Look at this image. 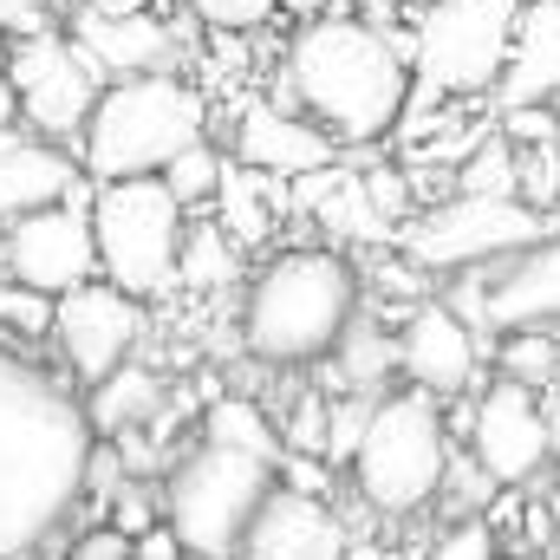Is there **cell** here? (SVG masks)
<instances>
[{"instance_id": "obj_36", "label": "cell", "mask_w": 560, "mask_h": 560, "mask_svg": "<svg viewBox=\"0 0 560 560\" xmlns=\"http://www.w3.org/2000/svg\"><path fill=\"white\" fill-rule=\"evenodd\" d=\"M502 138H515V143H560L555 105H515V112L502 118Z\"/></svg>"}, {"instance_id": "obj_42", "label": "cell", "mask_w": 560, "mask_h": 560, "mask_svg": "<svg viewBox=\"0 0 560 560\" xmlns=\"http://www.w3.org/2000/svg\"><path fill=\"white\" fill-rule=\"evenodd\" d=\"M398 7H405V0H352V13H359V20H372V26H392V20H398Z\"/></svg>"}, {"instance_id": "obj_7", "label": "cell", "mask_w": 560, "mask_h": 560, "mask_svg": "<svg viewBox=\"0 0 560 560\" xmlns=\"http://www.w3.org/2000/svg\"><path fill=\"white\" fill-rule=\"evenodd\" d=\"M92 229H98V275L138 300H163L183 275L189 209L163 176H125L92 189Z\"/></svg>"}, {"instance_id": "obj_39", "label": "cell", "mask_w": 560, "mask_h": 560, "mask_svg": "<svg viewBox=\"0 0 560 560\" xmlns=\"http://www.w3.org/2000/svg\"><path fill=\"white\" fill-rule=\"evenodd\" d=\"M72 560H138V535H125L118 522H105V528H92V535L72 548Z\"/></svg>"}, {"instance_id": "obj_2", "label": "cell", "mask_w": 560, "mask_h": 560, "mask_svg": "<svg viewBox=\"0 0 560 560\" xmlns=\"http://www.w3.org/2000/svg\"><path fill=\"white\" fill-rule=\"evenodd\" d=\"M280 85H287L293 112L326 125L346 150L385 143L418 85V33L405 39L359 13L300 20V33L287 39V59H280Z\"/></svg>"}, {"instance_id": "obj_38", "label": "cell", "mask_w": 560, "mask_h": 560, "mask_svg": "<svg viewBox=\"0 0 560 560\" xmlns=\"http://www.w3.org/2000/svg\"><path fill=\"white\" fill-rule=\"evenodd\" d=\"M365 183H372V202H378L392 222H405V215H411V176H405V170H392V163H385V170H365Z\"/></svg>"}, {"instance_id": "obj_19", "label": "cell", "mask_w": 560, "mask_h": 560, "mask_svg": "<svg viewBox=\"0 0 560 560\" xmlns=\"http://www.w3.org/2000/svg\"><path fill=\"white\" fill-rule=\"evenodd\" d=\"M242 560H352L346 541V522L332 515L326 495H306V489H287L280 482L248 535Z\"/></svg>"}, {"instance_id": "obj_24", "label": "cell", "mask_w": 560, "mask_h": 560, "mask_svg": "<svg viewBox=\"0 0 560 560\" xmlns=\"http://www.w3.org/2000/svg\"><path fill=\"white\" fill-rule=\"evenodd\" d=\"M287 189H293V183L261 176V170H248V163H229L222 196H215V222H222L242 248H261V242L275 235V215L287 209Z\"/></svg>"}, {"instance_id": "obj_44", "label": "cell", "mask_w": 560, "mask_h": 560, "mask_svg": "<svg viewBox=\"0 0 560 560\" xmlns=\"http://www.w3.org/2000/svg\"><path fill=\"white\" fill-rule=\"evenodd\" d=\"M280 13H293V20H326L332 0H280Z\"/></svg>"}, {"instance_id": "obj_47", "label": "cell", "mask_w": 560, "mask_h": 560, "mask_svg": "<svg viewBox=\"0 0 560 560\" xmlns=\"http://www.w3.org/2000/svg\"><path fill=\"white\" fill-rule=\"evenodd\" d=\"M66 560H72V555H66Z\"/></svg>"}, {"instance_id": "obj_33", "label": "cell", "mask_w": 560, "mask_h": 560, "mask_svg": "<svg viewBox=\"0 0 560 560\" xmlns=\"http://www.w3.org/2000/svg\"><path fill=\"white\" fill-rule=\"evenodd\" d=\"M280 418V436H287V450H306V456H326V430H332V398L326 392H300Z\"/></svg>"}, {"instance_id": "obj_14", "label": "cell", "mask_w": 560, "mask_h": 560, "mask_svg": "<svg viewBox=\"0 0 560 560\" xmlns=\"http://www.w3.org/2000/svg\"><path fill=\"white\" fill-rule=\"evenodd\" d=\"M92 189L85 183L72 202H52V209H33V215H13L0 229V268L39 293H72L85 280H98V229H92Z\"/></svg>"}, {"instance_id": "obj_17", "label": "cell", "mask_w": 560, "mask_h": 560, "mask_svg": "<svg viewBox=\"0 0 560 560\" xmlns=\"http://www.w3.org/2000/svg\"><path fill=\"white\" fill-rule=\"evenodd\" d=\"M346 156V143L332 138L326 125H313L306 112L293 105H275V98H255L242 105L235 118V163L261 170V176H280V183H300L313 170H332Z\"/></svg>"}, {"instance_id": "obj_43", "label": "cell", "mask_w": 560, "mask_h": 560, "mask_svg": "<svg viewBox=\"0 0 560 560\" xmlns=\"http://www.w3.org/2000/svg\"><path fill=\"white\" fill-rule=\"evenodd\" d=\"M0 131H20V92H13L7 66H0Z\"/></svg>"}, {"instance_id": "obj_16", "label": "cell", "mask_w": 560, "mask_h": 560, "mask_svg": "<svg viewBox=\"0 0 560 560\" xmlns=\"http://www.w3.org/2000/svg\"><path fill=\"white\" fill-rule=\"evenodd\" d=\"M398 352H405V385H418L430 398H463L482 372L476 352V326L450 306V300H418L398 326Z\"/></svg>"}, {"instance_id": "obj_9", "label": "cell", "mask_w": 560, "mask_h": 560, "mask_svg": "<svg viewBox=\"0 0 560 560\" xmlns=\"http://www.w3.org/2000/svg\"><path fill=\"white\" fill-rule=\"evenodd\" d=\"M528 0H436L418 20V79L423 92H489L509 72L515 20Z\"/></svg>"}, {"instance_id": "obj_3", "label": "cell", "mask_w": 560, "mask_h": 560, "mask_svg": "<svg viewBox=\"0 0 560 560\" xmlns=\"http://www.w3.org/2000/svg\"><path fill=\"white\" fill-rule=\"evenodd\" d=\"M365 313V275L346 248L313 242V248H280L261 275L248 280L242 300V346L248 359L300 372L332 359L346 326Z\"/></svg>"}, {"instance_id": "obj_29", "label": "cell", "mask_w": 560, "mask_h": 560, "mask_svg": "<svg viewBox=\"0 0 560 560\" xmlns=\"http://www.w3.org/2000/svg\"><path fill=\"white\" fill-rule=\"evenodd\" d=\"M52 319H59V300H52V293L0 275V332H7V339H20V346L52 339Z\"/></svg>"}, {"instance_id": "obj_45", "label": "cell", "mask_w": 560, "mask_h": 560, "mask_svg": "<svg viewBox=\"0 0 560 560\" xmlns=\"http://www.w3.org/2000/svg\"><path fill=\"white\" fill-rule=\"evenodd\" d=\"M548 489H555V502H560V463H555V476H548Z\"/></svg>"}, {"instance_id": "obj_6", "label": "cell", "mask_w": 560, "mask_h": 560, "mask_svg": "<svg viewBox=\"0 0 560 560\" xmlns=\"http://www.w3.org/2000/svg\"><path fill=\"white\" fill-rule=\"evenodd\" d=\"M280 489L275 463L222 450V443H196L170 476H163V522L183 535L189 560H242L268 495Z\"/></svg>"}, {"instance_id": "obj_13", "label": "cell", "mask_w": 560, "mask_h": 560, "mask_svg": "<svg viewBox=\"0 0 560 560\" xmlns=\"http://www.w3.org/2000/svg\"><path fill=\"white\" fill-rule=\"evenodd\" d=\"M463 450L489 469L495 489H528L560 456V423L541 411V392H528L515 378H495L489 392L469 398Z\"/></svg>"}, {"instance_id": "obj_15", "label": "cell", "mask_w": 560, "mask_h": 560, "mask_svg": "<svg viewBox=\"0 0 560 560\" xmlns=\"http://www.w3.org/2000/svg\"><path fill=\"white\" fill-rule=\"evenodd\" d=\"M72 39L105 72V85L138 79V72H170V59H176V33L138 0H79L72 7Z\"/></svg>"}, {"instance_id": "obj_20", "label": "cell", "mask_w": 560, "mask_h": 560, "mask_svg": "<svg viewBox=\"0 0 560 560\" xmlns=\"http://www.w3.org/2000/svg\"><path fill=\"white\" fill-rule=\"evenodd\" d=\"M293 196H300V209L326 229L332 248H365V242H392V235H398V222L372 202V183H365L359 170H346V163L300 176Z\"/></svg>"}, {"instance_id": "obj_35", "label": "cell", "mask_w": 560, "mask_h": 560, "mask_svg": "<svg viewBox=\"0 0 560 560\" xmlns=\"http://www.w3.org/2000/svg\"><path fill=\"white\" fill-rule=\"evenodd\" d=\"M189 13L209 33H261L280 13V0H189Z\"/></svg>"}, {"instance_id": "obj_37", "label": "cell", "mask_w": 560, "mask_h": 560, "mask_svg": "<svg viewBox=\"0 0 560 560\" xmlns=\"http://www.w3.org/2000/svg\"><path fill=\"white\" fill-rule=\"evenodd\" d=\"M275 476L287 489H306V495H326V489H332V463H326V456H306V450H287Z\"/></svg>"}, {"instance_id": "obj_4", "label": "cell", "mask_w": 560, "mask_h": 560, "mask_svg": "<svg viewBox=\"0 0 560 560\" xmlns=\"http://www.w3.org/2000/svg\"><path fill=\"white\" fill-rule=\"evenodd\" d=\"M209 138V98L176 79V72H138L112 79L85 138L79 163L92 183H125V176H163L189 143Z\"/></svg>"}, {"instance_id": "obj_27", "label": "cell", "mask_w": 560, "mask_h": 560, "mask_svg": "<svg viewBox=\"0 0 560 560\" xmlns=\"http://www.w3.org/2000/svg\"><path fill=\"white\" fill-rule=\"evenodd\" d=\"M456 189H469V196H522V143L502 138V131L482 138L469 156H463Z\"/></svg>"}, {"instance_id": "obj_31", "label": "cell", "mask_w": 560, "mask_h": 560, "mask_svg": "<svg viewBox=\"0 0 560 560\" xmlns=\"http://www.w3.org/2000/svg\"><path fill=\"white\" fill-rule=\"evenodd\" d=\"M372 418H378V392H332V430H326V463L332 469H352Z\"/></svg>"}, {"instance_id": "obj_8", "label": "cell", "mask_w": 560, "mask_h": 560, "mask_svg": "<svg viewBox=\"0 0 560 560\" xmlns=\"http://www.w3.org/2000/svg\"><path fill=\"white\" fill-rule=\"evenodd\" d=\"M541 235H555V229H548V215L528 209L522 196H469V189H456L450 202L423 209V215H411V222L398 229L405 261H411L418 275L495 268V261L535 248Z\"/></svg>"}, {"instance_id": "obj_40", "label": "cell", "mask_w": 560, "mask_h": 560, "mask_svg": "<svg viewBox=\"0 0 560 560\" xmlns=\"http://www.w3.org/2000/svg\"><path fill=\"white\" fill-rule=\"evenodd\" d=\"M52 26V0H0V33L20 39V33H46Z\"/></svg>"}, {"instance_id": "obj_12", "label": "cell", "mask_w": 560, "mask_h": 560, "mask_svg": "<svg viewBox=\"0 0 560 560\" xmlns=\"http://www.w3.org/2000/svg\"><path fill=\"white\" fill-rule=\"evenodd\" d=\"M450 280H456L450 306L476 332H522V326L560 332V235H541L535 248H522L495 268H469Z\"/></svg>"}, {"instance_id": "obj_11", "label": "cell", "mask_w": 560, "mask_h": 560, "mask_svg": "<svg viewBox=\"0 0 560 560\" xmlns=\"http://www.w3.org/2000/svg\"><path fill=\"white\" fill-rule=\"evenodd\" d=\"M143 326H150V300L112 287V280H85L72 293H59V319H52V352H59V372L92 392L105 385L118 365H131L143 346Z\"/></svg>"}, {"instance_id": "obj_26", "label": "cell", "mask_w": 560, "mask_h": 560, "mask_svg": "<svg viewBox=\"0 0 560 560\" xmlns=\"http://www.w3.org/2000/svg\"><path fill=\"white\" fill-rule=\"evenodd\" d=\"M235 275H242V242H235L222 222H189L176 287H189V293H222Z\"/></svg>"}, {"instance_id": "obj_22", "label": "cell", "mask_w": 560, "mask_h": 560, "mask_svg": "<svg viewBox=\"0 0 560 560\" xmlns=\"http://www.w3.org/2000/svg\"><path fill=\"white\" fill-rule=\"evenodd\" d=\"M392 372H405L398 332H385V326H378V306H365V313L346 326V339L332 346V359H326V385H332V392H378V398H385Z\"/></svg>"}, {"instance_id": "obj_10", "label": "cell", "mask_w": 560, "mask_h": 560, "mask_svg": "<svg viewBox=\"0 0 560 560\" xmlns=\"http://www.w3.org/2000/svg\"><path fill=\"white\" fill-rule=\"evenodd\" d=\"M0 66H7V79H13V92H20L26 131H39V138H52V143L85 138V125H92V112H98V98H105V72L79 52L72 33H59V26L20 33Z\"/></svg>"}, {"instance_id": "obj_23", "label": "cell", "mask_w": 560, "mask_h": 560, "mask_svg": "<svg viewBox=\"0 0 560 560\" xmlns=\"http://www.w3.org/2000/svg\"><path fill=\"white\" fill-rule=\"evenodd\" d=\"M85 405H92L98 436H131V430H150V423L163 418L170 392H163V378H156L143 359H131V365H118L105 385H92Z\"/></svg>"}, {"instance_id": "obj_18", "label": "cell", "mask_w": 560, "mask_h": 560, "mask_svg": "<svg viewBox=\"0 0 560 560\" xmlns=\"http://www.w3.org/2000/svg\"><path fill=\"white\" fill-rule=\"evenodd\" d=\"M85 183L92 176L66 143L39 138V131H0V222L72 202Z\"/></svg>"}, {"instance_id": "obj_5", "label": "cell", "mask_w": 560, "mask_h": 560, "mask_svg": "<svg viewBox=\"0 0 560 560\" xmlns=\"http://www.w3.org/2000/svg\"><path fill=\"white\" fill-rule=\"evenodd\" d=\"M450 418L436 411V398L405 385L378 398V418L365 430V450L352 456V489L372 515L385 522H411L430 502H443L450 482Z\"/></svg>"}, {"instance_id": "obj_30", "label": "cell", "mask_w": 560, "mask_h": 560, "mask_svg": "<svg viewBox=\"0 0 560 560\" xmlns=\"http://www.w3.org/2000/svg\"><path fill=\"white\" fill-rule=\"evenodd\" d=\"M222 176H229V156H222L209 138L189 143V150H183V156L163 170V183L176 189V202H183V209H202V202H215V196H222Z\"/></svg>"}, {"instance_id": "obj_21", "label": "cell", "mask_w": 560, "mask_h": 560, "mask_svg": "<svg viewBox=\"0 0 560 560\" xmlns=\"http://www.w3.org/2000/svg\"><path fill=\"white\" fill-rule=\"evenodd\" d=\"M560 98V0H528L515 20V46H509V72L495 85V105H555Z\"/></svg>"}, {"instance_id": "obj_41", "label": "cell", "mask_w": 560, "mask_h": 560, "mask_svg": "<svg viewBox=\"0 0 560 560\" xmlns=\"http://www.w3.org/2000/svg\"><path fill=\"white\" fill-rule=\"evenodd\" d=\"M138 560H189V548H183V535L170 522H156L150 535H138Z\"/></svg>"}, {"instance_id": "obj_28", "label": "cell", "mask_w": 560, "mask_h": 560, "mask_svg": "<svg viewBox=\"0 0 560 560\" xmlns=\"http://www.w3.org/2000/svg\"><path fill=\"white\" fill-rule=\"evenodd\" d=\"M495 378H515L528 392H548L560 378V339L541 326H522V332H502V359H495Z\"/></svg>"}, {"instance_id": "obj_46", "label": "cell", "mask_w": 560, "mask_h": 560, "mask_svg": "<svg viewBox=\"0 0 560 560\" xmlns=\"http://www.w3.org/2000/svg\"><path fill=\"white\" fill-rule=\"evenodd\" d=\"M0 39H7V33H0Z\"/></svg>"}, {"instance_id": "obj_34", "label": "cell", "mask_w": 560, "mask_h": 560, "mask_svg": "<svg viewBox=\"0 0 560 560\" xmlns=\"http://www.w3.org/2000/svg\"><path fill=\"white\" fill-rule=\"evenodd\" d=\"M522 202L541 215L560 209V143H522Z\"/></svg>"}, {"instance_id": "obj_1", "label": "cell", "mask_w": 560, "mask_h": 560, "mask_svg": "<svg viewBox=\"0 0 560 560\" xmlns=\"http://www.w3.org/2000/svg\"><path fill=\"white\" fill-rule=\"evenodd\" d=\"M98 423L85 392L0 339V560L39 555L92 495Z\"/></svg>"}, {"instance_id": "obj_32", "label": "cell", "mask_w": 560, "mask_h": 560, "mask_svg": "<svg viewBox=\"0 0 560 560\" xmlns=\"http://www.w3.org/2000/svg\"><path fill=\"white\" fill-rule=\"evenodd\" d=\"M423 560H502V528L489 515H456Z\"/></svg>"}, {"instance_id": "obj_25", "label": "cell", "mask_w": 560, "mask_h": 560, "mask_svg": "<svg viewBox=\"0 0 560 560\" xmlns=\"http://www.w3.org/2000/svg\"><path fill=\"white\" fill-rule=\"evenodd\" d=\"M202 443L261 456V463H275V469H280V456H287L280 418L268 405H255V398H209V405H202Z\"/></svg>"}]
</instances>
